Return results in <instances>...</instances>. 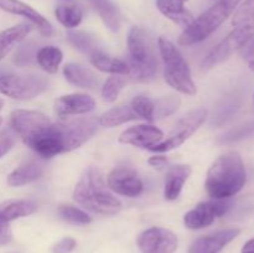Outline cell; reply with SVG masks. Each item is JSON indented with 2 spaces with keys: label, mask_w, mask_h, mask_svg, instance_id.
I'll return each mask as SVG.
<instances>
[{
  "label": "cell",
  "mask_w": 254,
  "mask_h": 253,
  "mask_svg": "<svg viewBox=\"0 0 254 253\" xmlns=\"http://www.w3.org/2000/svg\"><path fill=\"white\" fill-rule=\"evenodd\" d=\"M206 118H207V111L205 108H197L189 112L174 126L166 139L161 140L149 150L153 153H166L179 148L202 126Z\"/></svg>",
  "instance_id": "cell-9"
},
{
  "label": "cell",
  "mask_w": 254,
  "mask_h": 253,
  "mask_svg": "<svg viewBox=\"0 0 254 253\" xmlns=\"http://www.w3.org/2000/svg\"><path fill=\"white\" fill-rule=\"evenodd\" d=\"M126 78L121 77L119 74L116 76H112L104 82L103 87H102V98L106 102H114L118 98L119 93L122 92V89L126 86Z\"/></svg>",
  "instance_id": "cell-33"
},
{
  "label": "cell",
  "mask_w": 254,
  "mask_h": 253,
  "mask_svg": "<svg viewBox=\"0 0 254 253\" xmlns=\"http://www.w3.org/2000/svg\"><path fill=\"white\" fill-rule=\"evenodd\" d=\"M51 119L45 114L36 111H26V109H16L10 114V128L24 140L32 133L39 130Z\"/></svg>",
  "instance_id": "cell-13"
},
{
  "label": "cell",
  "mask_w": 254,
  "mask_h": 253,
  "mask_svg": "<svg viewBox=\"0 0 254 253\" xmlns=\"http://www.w3.org/2000/svg\"><path fill=\"white\" fill-rule=\"evenodd\" d=\"M31 27L27 22H21L0 31V61L29 35Z\"/></svg>",
  "instance_id": "cell-22"
},
{
  "label": "cell",
  "mask_w": 254,
  "mask_h": 253,
  "mask_svg": "<svg viewBox=\"0 0 254 253\" xmlns=\"http://www.w3.org/2000/svg\"><path fill=\"white\" fill-rule=\"evenodd\" d=\"M254 16V0H243L242 4L237 7L233 16L232 24L235 26L247 21L248 19Z\"/></svg>",
  "instance_id": "cell-34"
},
{
  "label": "cell",
  "mask_w": 254,
  "mask_h": 253,
  "mask_svg": "<svg viewBox=\"0 0 254 253\" xmlns=\"http://www.w3.org/2000/svg\"><path fill=\"white\" fill-rule=\"evenodd\" d=\"M232 203L227 200L203 201L197 203L192 210L189 211L184 217V223L190 230H201L208 227L215 222L216 218L222 217L230 211Z\"/></svg>",
  "instance_id": "cell-10"
},
{
  "label": "cell",
  "mask_w": 254,
  "mask_h": 253,
  "mask_svg": "<svg viewBox=\"0 0 254 253\" xmlns=\"http://www.w3.org/2000/svg\"><path fill=\"white\" fill-rule=\"evenodd\" d=\"M240 55L242 59L248 60V61L254 60V37L240 50Z\"/></svg>",
  "instance_id": "cell-39"
},
{
  "label": "cell",
  "mask_w": 254,
  "mask_h": 253,
  "mask_svg": "<svg viewBox=\"0 0 254 253\" xmlns=\"http://www.w3.org/2000/svg\"><path fill=\"white\" fill-rule=\"evenodd\" d=\"M59 213L64 221L72 225H88L92 222V217L88 213L72 205H61Z\"/></svg>",
  "instance_id": "cell-31"
},
{
  "label": "cell",
  "mask_w": 254,
  "mask_h": 253,
  "mask_svg": "<svg viewBox=\"0 0 254 253\" xmlns=\"http://www.w3.org/2000/svg\"><path fill=\"white\" fill-rule=\"evenodd\" d=\"M164 138V133L156 126L150 124H139L127 129L119 135V141L136 148L150 149L160 143Z\"/></svg>",
  "instance_id": "cell-14"
},
{
  "label": "cell",
  "mask_w": 254,
  "mask_h": 253,
  "mask_svg": "<svg viewBox=\"0 0 254 253\" xmlns=\"http://www.w3.org/2000/svg\"><path fill=\"white\" fill-rule=\"evenodd\" d=\"M139 119L134 111L131 109L130 106H119L114 107V108L109 109L106 113L102 114L99 117L98 123L102 126H107V128H114V126H122V124L127 123V122L136 121Z\"/></svg>",
  "instance_id": "cell-26"
},
{
  "label": "cell",
  "mask_w": 254,
  "mask_h": 253,
  "mask_svg": "<svg viewBox=\"0 0 254 253\" xmlns=\"http://www.w3.org/2000/svg\"><path fill=\"white\" fill-rule=\"evenodd\" d=\"M250 68L252 69V71H254V60H251L250 61Z\"/></svg>",
  "instance_id": "cell-42"
},
{
  "label": "cell",
  "mask_w": 254,
  "mask_h": 253,
  "mask_svg": "<svg viewBox=\"0 0 254 253\" xmlns=\"http://www.w3.org/2000/svg\"><path fill=\"white\" fill-rule=\"evenodd\" d=\"M129 74L135 81H148L158 72L155 46L145 30L133 27L128 35Z\"/></svg>",
  "instance_id": "cell-5"
},
{
  "label": "cell",
  "mask_w": 254,
  "mask_h": 253,
  "mask_svg": "<svg viewBox=\"0 0 254 253\" xmlns=\"http://www.w3.org/2000/svg\"><path fill=\"white\" fill-rule=\"evenodd\" d=\"M44 173V165L36 159H29L20 164L16 169L11 171L7 176V185L12 188L27 185L32 181L41 178Z\"/></svg>",
  "instance_id": "cell-19"
},
{
  "label": "cell",
  "mask_w": 254,
  "mask_h": 253,
  "mask_svg": "<svg viewBox=\"0 0 254 253\" xmlns=\"http://www.w3.org/2000/svg\"><path fill=\"white\" fill-rule=\"evenodd\" d=\"M154 119H161L171 116L179 109L181 99L176 96H164L154 99Z\"/></svg>",
  "instance_id": "cell-30"
},
{
  "label": "cell",
  "mask_w": 254,
  "mask_h": 253,
  "mask_svg": "<svg viewBox=\"0 0 254 253\" xmlns=\"http://www.w3.org/2000/svg\"><path fill=\"white\" fill-rule=\"evenodd\" d=\"M97 131V122L91 118L50 122L25 138V145L42 158H52L83 145Z\"/></svg>",
  "instance_id": "cell-1"
},
{
  "label": "cell",
  "mask_w": 254,
  "mask_h": 253,
  "mask_svg": "<svg viewBox=\"0 0 254 253\" xmlns=\"http://www.w3.org/2000/svg\"><path fill=\"white\" fill-rule=\"evenodd\" d=\"M247 181L245 164L236 151L221 155L210 168L205 188L215 200H227L237 195Z\"/></svg>",
  "instance_id": "cell-2"
},
{
  "label": "cell",
  "mask_w": 254,
  "mask_h": 253,
  "mask_svg": "<svg viewBox=\"0 0 254 253\" xmlns=\"http://www.w3.org/2000/svg\"><path fill=\"white\" fill-rule=\"evenodd\" d=\"M67 40L74 49L83 52V54L89 55V56L99 51L97 40L92 35H89L88 32L78 31V30L77 31H74V30L73 31H68L67 32Z\"/></svg>",
  "instance_id": "cell-29"
},
{
  "label": "cell",
  "mask_w": 254,
  "mask_h": 253,
  "mask_svg": "<svg viewBox=\"0 0 254 253\" xmlns=\"http://www.w3.org/2000/svg\"><path fill=\"white\" fill-rule=\"evenodd\" d=\"M56 19L67 29H74L81 24L83 19V10L76 2H64L57 5L55 9Z\"/></svg>",
  "instance_id": "cell-27"
},
{
  "label": "cell",
  "mask_w": 254,
  "mask_h": 253,
  "mask_svg": "<svg viewBox=\"0 0 254 253\" xmlns=\"http://www.w3.org/2000/svg\"><path fill=\"white\" fill-rule=\"evenodd\" d=\"M12 240V232L10 228L9 222L0 217V247L6 246L7 243L11 242Z\"/></svg>",
  "instance_id": "cell-38"
},
{
  "label": "cell",
  "mask_w": 254,
  "mask_h": 253,
  "mask_svg": "<svg viewBox=\"0 0 254 253\" xmlns=\"http://www.w3.org/2000/svg\"><path fill=\"white\" fill-rule=\"evenodd\" d=\"M73 200L98 215H116L122 208V202L107 188L103 173L98 168L84 171L73 190Z\"/></svg>",
  "instance_id": "cell-3"
},
{
  "label": "cell",
  "mask_w": 254,
  "mask_h": 253,
  "mask_svg": "<svg viewBox=\"0 0 254 253\" xmlns=\"http://www.w3.org/2000/svg\"><path fill=\"white\" fill-rule=\"evenodd\" d=\"M149 165H151L153 168L158 169V170H161V169L165 168V165L168 164V159L165 156H160V155H155L151 156L150 159L148 160Z\"/></svg>",
  "instance_id": "cell-40"
},
{
  "label": "cell",
  "mask_w": 254,
  "mask_h": 253,
  "mask_svg": "<svg viewBox=\"0 0 254 253\" xmlns=\"http://www.w3.org/2000/svg\"><path fill=\"white\" fill-rule=\"evenodd\" d=\"M241 1L242 0H217L210 9L185 27L179 37V44L181 46H191L207 39L231 16Z\"/></svg>",
  "instance_id": "cell-4"
},
{
  "label": "cell",
  "mask_w": 254,
  "mask_h": 253,
  "mask_svg": "<svg viewBox=\"0 0 254 253\" xmlns=\"http://www.w3.org/2000/svg\"><path fill=\"white\" fill-rule=\"evenodd\" d=\"M62 51L56 46H44L36 52V62L47 73H56L62 62Z\"/></svg>",
  "instance_id": "cell-28"
},
{
  "label": "cell",
  "mask_w": 254,
  "mask_h": 253,
  "mask_svg": "<svg viewBox=\"0 0 254 253\" xmlns=\"http://www.w3.org/2000/svg\"><path fill=\"white\" fill-rule=\"evenodd\" d=\"M242 253H254V238L245 243L242 248Z\"/></svg>",
  "instance_id": "cell-41"
},
{
  "label": "cell",
  "mask_w": 254,
  "mask_h": 253,
  "mask_svg": "<svg viewBox=\"0 0 254 253\" xmlns=\"http://www.w3.org/2000/svg\"><path fill=\"white\" fill-rule=\"evenodd\" d=\"M1 123H2V119H1V117H0V126H1Z\"/></svg>",
  "instance_id": "cell-44"
},
{
  "label": "cell",
  "mask_w": 254,
  "mask_h": 253,
  "mask_svg": "<svg viewBox=\"0 0 254 253\" xmlns=\"http://www.w3.org/2000/svg\"><path fill=\"white\" fill-rule=\"evenodd\" d=\"M88 1L111 31L117 32L121 29V12L111 0H88Z\"/></svg>",
  "instance_id": "cell-24"
},
{
  "label": "cell",
  "mask_w": 254,
  "mask_h": 253,
  "mask_svg": "<svg viewBox=\"0 0 254 253\" xmlns=\"http://www.w3.org/2000/svg\"><path fill=\"white\" fill-rule=\"evenodd\" d=\"M0 9L9 14L19 15V16L27 19L39 29V31L44 36L49 37L54 34V27H52L51 22L46 17L42 16L37 10H35L34 7L21 0H0Z\"/></svg>",
  "instance_id": "cell-15"
},
{
  "label": "cell",
  "mask_w": 254,
  "mask_h": 253,
  "mask_svg": "<svg viewBox=\"0 0 254 253\" xmlns=\"http://www.w3.org/2000/svg\"><path fill=\"white\" fill-rule=\"evenodd\" d=\"M131 109L136 114L139 119L151 122L154 121V103L153 99L144 96H136L131 99L130 104Z\"/></svg>",
  "instance_id": "cell-32"
},
{
  "label": "cell",
  "mask_w": 254,
  "mask_h": 253,
  "mask_svg": "<svg viewBox=\"0 0 254 253\" xmlns=\"http://www.w3.org/2000/svg\"><path fill=\"white\" fill-rule=\"evenodd\" d=\"M138 247L141 253H174L179 247V240L170 230L151 227L140 233Z\"/></svg>",
  "instance_id": "cell-11"
},
{
  "label": "cell",
  "mask_w": 254,
  "mask_h": 253,
  "mask_svg": "<svg viewBox=\"0 0 254 253\" xmlns=\"http://www.w3.org/2000/svg\"><path fill=\"white\" fill-rule=\"evenodd\" d=\"M47 86L49 81L40 74H0V93L19 101L40 96Z\"/></svg>",
  "instance_id": "cell-8"
},
{
  "label": "cell",
  "mask_w": 254,
  "mask_h": 253,
  "mask_svg": "<svg viewBox=\"0 0 254 253\" xmlns=\"http://www.w3.org/2000/svg\"><path fill=\"white\" fill-rule=\"evenodd\" d=\"M241 233L240 228H227L193 241L189 253H218Z\"/></svg>",
  "instance_id": "cell-16"
},
{
  "label": "cell",
  "mask_w": 254,
  "mask_h": 253,
  "mask_svg": "<svg viewBox=\"0 0 254 253\" xmlns=\"http://www.w3.org/2000/svg\"><path fill=\"white\" fill-rule=\"evenodd\" d=\"M91 62L97 69L112 74H129L128 62L117 57L108 56L102 51L96 52L91 56Z\"/></svg>",
  "instance_id": "cell-25"
},
{
  "label": "cell",
  "mask_w": 254,
  "mask_h": 253,
  "mask_svg": "<svg viewBox=\"0 0 254 253\" xmlns=\"http://www.w3.org/2000/svg\"><path fill=\"white\" fill-rule=\"evenodd\" d=\"M76 248V241L71 237L62 238L52 248V253H71Z\"/></svg>",
  "instance_id": "cell-37"
},
{
  "label": "cell",
  "mask_w": 254,
  "mask_h": 253,
  "mask_svg": "<svg viewBox=\"0 0 254 253\" xmlns=\"http://www.w3.org/2000/svg\"><path fill=\"white\" fill-rule=\"evenodd\" d=\"M254 37V16L247 21L237 25L235 30L230 32L210 54L203 60V69L213 68L217 64L222 63L230 59L235 52L240 51L247 42Z\"/></svg>",
  "instance_id": "cell-7"
},
{
  "label": "cell",
  "mask_w": 254,
  "mask_h": 253,
  "mask_svg": "<svg viewBox=\"0 0 254 253\" xmlns=\"http://www.w3.org/2000/svg\"><path fill=\"white\" fill-rule=\"evenodd\" d=\"M191 166L185 164L173 165L168 169L164 185V196L166 200L174 201L180 196L184 185L191 175Z\"/></svg>",
  "instance_id": "cell-18"
},
{
  "label": "cell",
  "mask_w": 254,
  "mask_h": 253,
  "mask_svg": "<svg viewBox=\"0 0 254 253\" xmlns=\"http://www.w3.org/2000/svg\"><path fill=\"white\" fill-rule=\"evenodd\" d=\"M36 52L35 49L30 45L22 46L19 51L15 54L14 62L17 66H26V64H31L34 60H36Z\"/></svg>",
  "instance_id": "cell-35"
},
{
  "label": "cell",
  "mask_w": 254,
  "mask_h": 253,
  "mask_svg": "<svg viewBox=\"0 0 254 253\" xmlns=\"http://www.w3.org/2000/svg\"><path fill=\"white\" fill-rule=\"evenodd\" d=\"M107 185L113 192L127 197H136L141 195L144 185L138 173L130 166H118L108 175Z\"/></svg>",
  "instance_id": "cell-12"
},
{
  "label": "cell",
  "mask_w": 254,
  "mask_h": 253,
  "mask_svg": "<svg viewBox=\"0 0 254 253\" xmlns=\"http://www.w3.org/2000/svg\"><path fill=\"white\" fill-rule=\"evenodd\" d=\"M158 47L164 62V78L166 83L180 93L193 96L197 92L191 69L178 47L165 37H159Z\"/></svg>",
  "instance_id": "cell-6"
},
{
  "label": "cell",
  "mask_w": 254,
  "mask_h": 253,
  "mask_svg": "<svg viewBox=\"0 0 254 253\" xmlns=\"http://www.w3.org/2000/svg\"><path fill=\"white\" fill-rule=\"evenodd\" d=\"M37 205L30 200H10L0 203V217L6 222L26 217L36 212Z\"/></svg>",
  "instance_id": "cell-23"
},
{
  "label": "cell",
  "mask_w": 254,
  "mask_h": 253,
  "mask_svg": "<svg viewBox=\"0 0 254 253\" xmlns=\"http://www.w3.org/2000/svg\"><path fill=\"white\" fill-rule=\"evenodd\" d=\"M2 106H4V101H2V99H1V98H0V111H1Z\"/></svg>",
  "instance_id": "cell-43"
},
{
  "label": "cell",
  "mask_w": 254,
  "mask_h": 253,
  "mask_svg": "<svg viewBox=\"0 0 254 253\" xmlns=\"http://www.w3.org/2000/svg\"><path fill=\"white\" fill-rule=\"evenodd\" d=\"M64 76L69 83L81 88H93L99 82L98 76L92 69L76 62L67 63L64 67Z\"/></svg>",
  "instance_id": "cell-21"
},
{
  "label": "cell",
  "mask_w": 254,
  "mask_h": 253,
  "mask_svg": "<svg viewBox=\"0 0 254 253\" xmlns=\"http://www.w3.org/2000/svg\"><path fill=\"white\" fill-rule=\"evenodd\" d=\"M96 108V101L84 93H72L60 97L55 101V112L60 117L79 116Z\"/></svg>",
  "instance_id": "cell-17"
},
{
  "label": "cell",
  "mask_w": 254,
  "mask_h": 253,
  "mask_svg": "<svg viewBox=\"0 0 254 253\" xmlns=\"http://www.w3.org/2000/svg\"><path fill=\"white\" fill-rule=\"evenodd\" d=\"M186 0H156L159 11L180 26L186 27L192 22L193 16L185 7Z\"/></svg>",
  "instance_id": "cell-20"
},
{
  "label": "cell",
  "mask_w": 254,
  "mask_h": 253,
  "mask_svg": "<svg viewBox=\"0 0 254 253\" xmlns=\"http://www.w3.org/2000/svg\"><path fill=\"white\" fill-rule=\"evenodd\" d=\"M15 140H16V133L11 128H6L0 131V158H2L14 146Z\"/></svg>",
  "instance_id": "cell-36"
}]
</instances>
